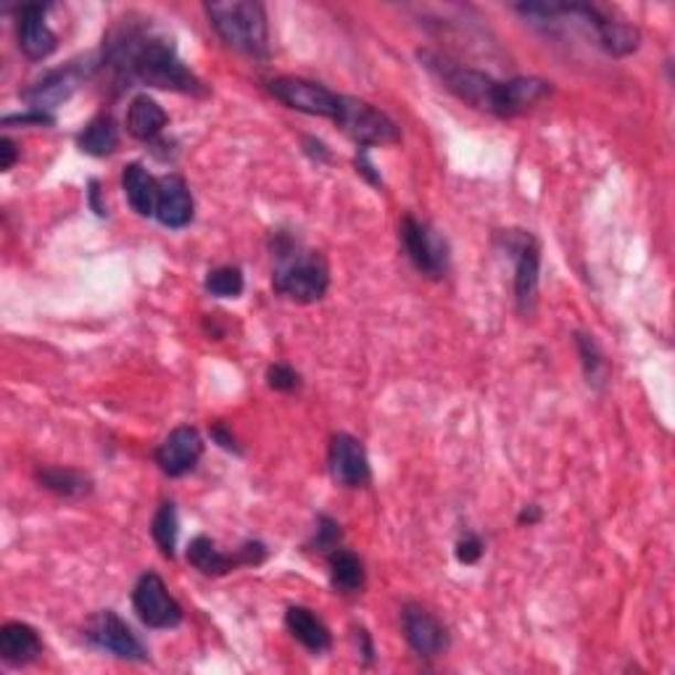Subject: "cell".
Wrapping results in <instances>:
<instances>
[{
    "mask_svg": "<svg viewBox=\"0 0 675 675\" xmlns=\"http://www.w3.org/2000/svg\"><path fill=\"white\" fill-rule=\"evenodd\" d=\"M265 557H267V546L261 542H246L240 549L229 551V555L227 551H222L208 536H195L193 542L188 544V562H191L199 572L212 578L227 576V572L238 570V567L246 565H261L265 562Z\"/></svg>",
    "mask_w": 675,
    "mask_h": 675,
    "instance_id": "10",
    "label": "cell"
},
{
    "mask_svg": "<svg viewBox=\"0 0 675 675\" xmlns=\"http://www.w3.org/2000/svg\"><path fill=\"white\" fill-rule=\"evenodd\" d=\"M269 93L286 104L288 109L312 114V117H325V119H338L343 106V96L330 90L322 83H312V79L303 77H278L267 83Z\"/></svg>",
    "mask_w": 675,
    "mask_h": 675,
    "instance_id": "9",
    "label": "cell"
},
{
    "mask_svg": "<svg viewBox=\"0 0 675 675\" xmlns=\"http://www.w3.org/2000/svg\"><path fill=\"white\" fill-rule=\"evenodd\" d=\"M43 654V641L26 623H6L0 628V657L9 665H30Z\"/></svg>",
    "mask_w": 675,
    "mask_h": 675,
    "instance_id": "19",
    "label": "cell"
},
{
    "mask_svg": "<svg viewBox=\"0 0 675 675\" xmlns=\"http://www.w3.org/2000/svg\"><path fill=\"white\" fill-rule=\"evenodd\" d=\"M538 519H542V510H538L536 504H531L528 510H523V515H519V525H525V523L536 525Z\"/></svg>",
    "mask_w": 675,
    "mask_h": 675,
    "instance_id": "36",
    "label": "cell"
},
{
    "mask_svg": "<svg viewBox=\"0 0 675 675\" xmlns=\"http://www.w3.org/2000/svg\"><path fill=\"white\" fill-rule=\"evenodd\" d=\"M519 17L531 19L533 24L557 26V24H576L589 35L599 49L610 53V56H631L639 51L641 32L636 26L618 22V19L607 17L597 6L586 3H519L515 6Z\"/></svg>",
    "mask_w": 675,
    "mask_h": 675,
    "instance_id": "3",
    "label": "cell"
},
{
    "mask_svg": "<svg viewBox=\"0 0 675 675\" xmlns=\"http://www.w3.org/2000/svg\"><path fill=\"white\" fill-rule=\"evenodd\" d=\"M201 457H204V438L191 425L174 428L157 449V464L169 478H182L193 472Z\"/></svg>",
    "mask_w": 675,
    "mask_h": 675,
    "instance_id": "15",
    "label": "cell"
},
{
    "mask_svg": "<svg viewBox=\"0 0 675 675\" xmlns=\"http://www.w3.org/2000/svg\"><path fill=\"white\" fill-rule=\"evenodd\" d=\"M401 246L409 261L425 278H443L449 269V243L425 222L404 217L401 222Z\"/></svg>",
    "mask_w": 675,
    "mask_h": 675,
    "instance_id": "8",
    "label": "cell"
},
{
    "mask_svg": "<svg viewBox=\"0 0 675 675\" xmlns=\"http://www.w3.org/2000/svg\"><path fill=\"white\" fill-rule=\"evenodd\" d=\"M85 77H87V69L72 64V66H66V69H56V72L45 74V77L38 79L35 85L26 87V90L22 93V98L30 104V111L51 114L56 106L72 98V93L77 90L79 83H83Z\"/></svg>",
    "mask_w": 675,
    "mask_h": 675,
    "instance_id": "16",
    "label": "cell"
},
{
    "mask_svg": "<svg viewBox=\"0 0 675 675\" xmlns=\"http://www.w3.org/2000/svg\"><path fill=\"white\" fill-rule=\"evenodd\" d=\"M506 256L515 261V299L519 314H531L538 299V275H542V246L536 235L525 229H504L499 235Z\"/></svg>",
    "mask_w": 675,
    "mask_h": 675,
    "instance_id": "6",
    "label": "cell"
},
{
    "mask_svg": "<svg viewBox=\"0 0 675 675\" xmlns=\"http://www.w3.org/2000/svg\"><path fill=\"white\" fill-rule=\"evenodd\" d=\"M167 111L153 100L151 96H138L132 98L130 109H127V132L132 138L143 140V143H151L157 140L167 127Z\"/></svg>",
    "mask_w": 675,
    "mask_h": 675,
    "instance_id": "22",
    "label": "cell"
},
{
    "mask_svg": "<svg viewBox=\"0 0 675 675\" xmlns=\"http://www.w3.org/2000/svg\"><path fill=\"white\" fill-rule=\"evenodd\" d=\"M17 159H19L17 146H13L9 138L0 140V169H3V172H9V169L17 164Z\"/></svg>",
    "mask_w": 675,
    "mask_h": 675,
    "instance_id": "35",
    "label": "cell"
},
{
    "mask_svg": "<svg viewBox=\"0 0 675 675\" xmlns=\"http://www.w3.org/2000/svg\"><path fill=\"white\" fill-rule=\"evenodd\" d=\"M193 195L188 182L180 174H167L159 180V199H157V217L161 225L169 229H182L193 222Z\"/></svg>",
    "mask_w": 675,
    "mask_h": 675,
    "instance_id": "18",
    "label": "cell"
},
{
    "mask_svg": "<svg viewBox=\"0 0 675 675\" xmlns=\"http://www.w3.org/2000/svg\"><path fill=\"white\" fill-rule=\"evenodd\" d=\"M356 172H360V174H364V178H367L369 182H373V185H377V188H383V180H381V174H377V172H375L373 161H369V157H367V148H362V153H360V157H356Z\"/></svg>",
    "mask_w": 675,
    "mask_h": 675,
    "instance_id": "34",
    "label": "cell"
},
{
    "mask_svg": "<svg viewBox=\"0 0 675 675\" xmlns=\"http://www.w3.org/2000/svg\"><path fill=\"white\" fill-rule=\"evenodd\" d=\"M77 146L79 151L87 153V157L96 159L111 157V153L119 148V130L111 114H98L96 119L87 121L85 130L79 132Z\"/></svg>",
    "mask_w": 675,
    "mask_h": 675,
    "instance_id": "23",
    "label": "cell"
},
{
    "mask_svg": "<svg viewBox=\"0 0 675 675\" xmlns=\"http://www.w3.org/2000/svg\"><path fill=\"white\" fill-rule=\"evenodd\" d=\"M360 641H362V652H364V660H367V663H373V654H375V650H373V641H369V636H367V631H364V628H360Z\"/></svg>",
    "mask_w": 675,
    "mask_h": 675,
    "instance_id": "37",
    "label": "cell"
},
{
    "mask_svg": "<svg viewBox=\"0 0 675 675\" xmlns=\"http://www.w3.org/2000/svg\"><path fill=\"white\" fill-rule=\"evenodd\" d=\"M286 628L290 631V636L307 646L312 654H322L333 646L330 628L322 623L312 610H307V607H290L286 612Z\"/></svg>",
    "mask_w": 675,
    "mask_h": 675,
    "instance_id": "20",
    "label": "cell"
},
{
    "mask_svg": "<svg viewBox=\"0 0 675 675\" xmlns=\"http://www.w3.org/2000/svg\"><path fill=\"white\" fill-rule=\"evenodd\" d=\"M178 533H180L178 510H174L172 502H164L159 506L157 515H153L151 536L161 549V555L169 557V559L174 557V549H178Z\"/></svg>",
    "mask_w": 675,
    "mask_h": 675,
    "instance_id": "26",
    "label": "cell"
},
{
    "mask_svg": "<svg viewBox=\"0 0 675 675\" xmlns=\"http://www.w3.org/2000/svg\"><path fill=\"white\" fill-rule=\"evenodd\" d=\"M106 64L119 77L159 87V90L206 96V85L182 64L172 38L159 35L146 24H121L106 43Z\"/></svg>",
    "mask_w": 675,
    "mask_h": 675,
    "instance_id": "1",
    "label": "cell"
},
{
    "mask_svg": "<svg viewBox=\"0 0 675 675\" xmlns=\"http://www.w3.org/2000/svg\"><path fill=\"white\" fill-rule=\"evenodd\" d=\"M204 286L208 293L217 296V299H238L246 280H243V272L238 267H217L206 275Z\"/></svg>",
    "mask_w": 675,
    "mask_h": 675,
    "instance_id": "28",
    "label": "cell"
},
{
    "mask_svg": "<svg viewBox=\"0 0 675 675\" xmlns=\"http://www.w3.org/2000/svg\"><path fill=\"white\" fill-rule=\"evenodd\" d=\"M208 24L217 30L233 51L254 58L269 56V26L267 11L254 0H214L206 3Z\"/></svg>",
    "mask_w": 675,
    "mask_h": 675,
    "instance_id": "5",
    "label": "cell"
},
{
    "mask_svg": "<svg viewBox=\"0 0 675 675\" xmlns=\"http://www.w3.org/2000/svg\"><path fill=\"white\" fill-rule=\"evenodd\" d=\"M338 125L343 127V132L354 140L356 146L369 148V146H396L401 140L396 121L375 109L373 104L360 98L343 96L341 114H338Z\"/></svg>",
    "mask_w": 675,
    "mask_h": 675,
    "instance_id": "7",
    "label": "cell"
},
{
    "mask_svg": "<svg viewBox=\"0 0 675 675\" xmlns=\"http://www.w3.org/2000/svg\"><path fill=\"white\" fill-rule=\"evenodd\" d=\"M401 628L411 652L420 654L425 660H433L449 650L447 628H443V623L433 612H428L420 604L401 607Z\"/></svg>",
    "mask_w": 675,
    "mask_h": 675,
    "instance_id": "13",
    "label": "cell"
},
{
    "mask_svg": "<svg viewBox=\"0 0 675 675\" xmlns=\"http://www.w3.org/2000/svg\"><path fill=\"white\" fill-rule=\"evenodd\" d=\"M19 51L30 61L49 58L53 51L58 49L56 32L45 22V6L26 3L19 11V26H17Z\"/></svg>",
    "mask_w": 675,
    "mask_h": 675,
    "instance_id": "17",
    "label": "cell"
},
{
    "mask_svg": "<svg viewBox=\"0 0 675 675\" xmlns=\"http://www.w3.org/2000/svg\"><path fill=\"white\" fill-rule=\"evenodd\" d=\"M267 386L280 390V394H293V390L301 388V375L288 364H272L267 369Z\"/></svg>",
    "mask_w": 675,
    "mask_h": 675,
    "instance_id": "30",
    "label": "cell"
},
{
    "mask_svg": "<svg viewBox=\"0 0 675 675\" xmlns=\"http://www.w3.org/2000/svg\"><path fill=\"white\" fill-rule=\"evenodd\" d=\"M483 542L481 536H475V533H464L462 538L457 542V559L462 565H475L478 559L483 557Z\"/></svg>",
    "mask_w": 675,
    "mask_h": 675,
    "instance_id": "31",
    "label": "cell"
},
{
    "mask_svg": "<svg viewBox=\"0 0 675 675\" xmlns=\"http://www.w3.org/2000/svg\"><path fill=\"white\" fill-rule=\"evenodd\" d=\"M132 607L135 612H138V618L143 620V625L157 628V631L178 628L182 618H185L180 602L167 591V583L157 572H146V576H140L138 583H135Z\"/></svg>",
    "mask_w": 675,
    "mask_h": 675,
    "instance_id": "12",
    "label": "cell"
},
{
    "mask_svg": "<svg viewBox=\"0 0 675 675\" xmlns=\"http://www.w3.org/2000/svg\"><path fill=\"white\" fill-rule=\"evenodd\" d=\"M85 639L100 652H109L119 660L130 663H146L148 652L143 641L132 633V628L121 620L114 610H100L85 623Z\"/></svg>",
    "mask_w": 675,
    "mask_h": 675,
    "instance_id": "11",
    "label": "cell"
},
{
    "mask_svg": "<svg viewBox=\"0 0 675 675\" xmlns=\"http://www.w3.org/2000/svg\"><path fill=\"white\" fill-rule=\"evenodd\" d=\"M35 478L45 491L64 499H83L93 491L90 478L69 468H38Z\"/></svg>",
    "mask_w": 675,
    "mask_h": 675,
    "instance_id": "25",
    "label": "cell"
},
{
    "mask_svg": "<svg viewBox=\"0 0 675 675\" xmlns=\"http://www.w3.org/2000/svg\"><path fill=\"white\" fill-rule=\"evenodd\" d=\"M212 438L214 441L219 443L222 449H227V451H235V454H240V449H238V443H235V436L229 433L227 430V425H222V422H214L212 425Z\"/></svg>",
    "mask_w": 675,
    "mask_h": 675,
    "instance_id": "33",
    "label": "cell"
},
{
    "mask_svg": "<svg viewBox=\"0 0 675 675\" xmlns=\"http://www.w3.org/2000/svg\"><path fill=\"white\" fill-rule=\"evenodd\" d=\"M341 538H343L341 525H338L333 517L320 515V517H317V531H314L312 542H309V549L322 551V555H330V551H335L338 546H341Z\"/></svg>",
    "mask_w": 675,
    "mask_h": 675,
    "instance_id": "29",
    "label": "cell"
},
{
    "mask_svg": "<svg viewBox=\"0 0 675 675\" xmlns=\"http://www.w3.org/2000/svg\"><path fill=\"white\" fill-rule=\"evenodd\" d=\"M272 256L278 261L272 286L280 296L296 303H314L328 293L330 267L325 256L307 251L288 233H278L272 240Z\"/></svg>",
    "mask_w": 675,
    "mask_h": 675,
    "instance_id": "4",
    "label": "cell"
},
{
    "mask_svg": "<svg viewBox=\"0 0 675 675\" xmlns=\"http://www.w3.org/2000/svg\"><path fill=\"white\" fill-rule=\"evenodd\" d=\"M330 472L346 489H362V485L373 481L367 449H364L360 438L349 433L333 436V441H330Z\"/></svg>",
    "mask_w": 675,
    "mask_h": 675,
    "instance_id": "14",
    "label": "cell"
},
{
    "mask_svg": "<svg viewBox=\"0 0 675 675\" xmlns=\"http://www.w3.org/2000/svg\"><path fill=\"white\" fill-rule=\"evenodd\" d=\"M576 346L580 351V362H583V373H586V381H589V386L602 388L607 381V362H604L602 349H599V343L593 341V335L576 333Z\"/></svg>",
    "mask_w": 675,
    "mask_h": 675,
    "instance_id": "27",
    "label": "cell"
},
{
    "mask_svg": "<svg viewBox=\"0 0 675 675\" xmlns=\"http://www.w3.org/2000/svg\"><path fill=\"white\" fill-rule=\"evenodd\" d=\"M328 562H330V583H333L335 591L360 593L364 589V583H367V572H364V562L360 555L338 546L335 551H330L328 555Z\"/></svg>",
    "mask_w": 675,
    "mask_h": 675,
    "instance_id": "24",
    "label": "cell"
},
{
    "mask_svg": "<svg viewBox=\"0 0 675 675\" xmlns=\"http://www.w3.org/2000/svg\"><path fill=\"white\" fill-rule=\"evenodd\" d=\"M121 188H125L127 201H130L132 212L140 217H153L157 214V199H159V180L143 164L125 167L121 174Z\"/></svg>",
    "mask_w": 675,
    "mask_h": 675,
    "instance_id": "21",
    "label": "cell"
},
{
    "mask_svg": "<svg viewBox=\"0 0 675 675\" xmlns=\"http://www.w3.org/2000/svg\"><path fill=\"white\" fill-rule=\"evenodd\" d=\"M53 114H43V111H26V114H17V117H6L3 125H38V127H45V125H53Z\"/></svg>",
    "mask_w": 675,
    "mask_h": 675,
    "instance_id": "32",
    "label": "cell"
},
{
    "mask_svg": "<svg viewBox=\"0 0 675 675\" xmlns=\"http://www.w3.org/2000/svg\"><path fill=\"white\" fill-rule=\"evenodd\" d=\"M430 72L438 74L443 85L459 100L472 106L478 111H489L499 119H512L519 114L531 111L533 106L542 104L546 96H551V85L536 77H515V79H494L491 74L468 69V66L449 61L438 53H420Z\"/></svg>",
    "mask_w": 675,
    "mask_h": 675,
    "instance_id": "2",
    "label": "cell"
}]
</instances>
